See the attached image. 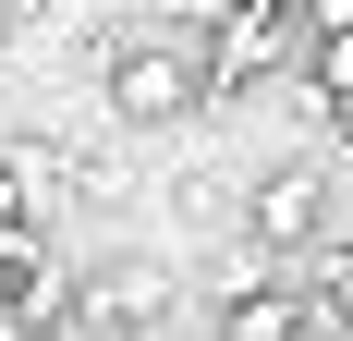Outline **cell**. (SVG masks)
<instances>
[{
    "instance_id": "1",
    "label": "cell",
    "mask_w": 353,
    "mask_h": 341,
    "mask_svg": "<svg viewBox=\"0 0 353 341\" xmlns=\"http://www.w3.org/2000/svg\"><path fill=\"white\" fill-rule=\"evenodd\" d=\"M244 220H256V244H268V256H305V244L341 232V170L268 159V170H256V195H244Z\"/></svg>"
},
{
    "instance_id": "3",
    "label": "cell",
    "mask_w": 353,
    "mask_h": 341,
    "mask_svg": "<svg viewBox=\"0 0 353 341\" xmlns=\"http://www.w3.org/2000/svg\"><path fill=\"white\" fill-rule=\"evenodd\" d=\"M329 135H341V159H353V110H341V122H329Z\"/></svg>"
},
{
    "instance_id": "2",
    "label": "cell",
    "mask_w": 353,
    "mask_h": 341,
    "mask_svg": "<svg viewBox=\"0 0 353 341\" xmlns=\"http://www.w3.org/2000/svg\"><path fill=\"white\" fill-rule=\"evenodd\" d=\"M353 25V0H305V37H341Z\"/></svg>"
}]
</instances>
